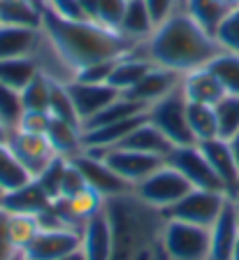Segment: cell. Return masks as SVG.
<instances>
[{
  "instance_id": "obj_1",
  "label": "cell",
  "mask_w": 239,
  "mask_h": 260,
  "mask_svg": "<svg viewBox=\"0 0 239 260\" xmlns=\"http://www.w3.org/2000/svg\"><path fill=\"white\" fill-rule=\"evenodd\" d=\"M40 30L49 40V44L60 56V60L72 70V75H77L88 65L116 60L121 56L130 54L137 47L121 30L107 28L98 21H91V19H84V21L60 19L44 3Z\"/></svg>"
},
{
  "instance_id": "obj_2",
  "label": "cell",
  "mask_w": 239,
  "mask_h": 260,
  "mask_svg": "<svg viewBox=\"0 0 239 260\" xmlns=\"http://www.w3.org/2000/svg\"><path fill=\"white\" fill-rule=\"evenodd\" d=\"M137 49L153 65L172 70L177 75L204 68L221 54V47L214 35L197 26L184 10H177L169 19L158 23L151 35L137 44Z\"/></svg>"
},
{
  "instance_id": "obj_3",
  "label": "cell",
  "mask_w": 239,
  "mask_h": 260,
  "mask_svg": "<svg viewBox=\"0 0 239 260\" xmlns=\"http://www.w3.org/2000/svg\"><path fill=\"white\" fill-rule=\"evenodd\" d=\"M103 209L112 228V260H156L167 221L163 211L140 200L132 190L107 198Z\"/></svg>"
},
{
  "instance_id": "obj_4",
  "label": "cell",
  "mask_w": 239,
  "mask_h": 260,
  "mask_svg": "<svg viewBox=\"0 0 239 260\" xmlns=\"http://www.w3.org/2000/svg\"><path fill=\"white\" fill-rule=\"evenodd\" d=\"M160 249L169 260H209V228L167 218Z\"/></svg>"
},
{
  "instance_id": "obj_5",
  "label": "cell",
  "mask_w": 239,
  "mask_h": 260,
  "mask_svg": "<svg viewBox=\"0 0 239 260\" xmlns=\"http://www.w3.org/2000/svg\"><path fill=\"white\" fill-rule=\"evenodd\" d=\"M147 121L156 125L172 146L195 144L193 133L188 128V119H186V98L181 93V86L174 88L172 93H167L160 100H156L153 105H149Z\"/></svg>"
},
{
  "instance_id": "obj_6",
  "label": "cell",
  "mask_w": 239,
  "mask_h": 260,
  "mask_svg": "<svg viewBox=\"0 0 239 260\" xmlns=\"http://www.w3.org/2000/svg\"><path fill=\"white\" fill-rule=\"evenodd\" d=\"M190 188H193V186L184 179V174H181L179 170H174L172 165L165 160V165H160L153 174H149L144 181H140V184L132 188V193H135L140 200L147 202V205L156 207V209H160L165 214V211L177 205Z\"/></svg>"
},
{
  "instance_id": "obj_7",
  "label": "cell",
  "mask_w": 239,
  "mask_h": 260,
  "mask_svg": "<svg viewBox=\"0 0 239 260\" xmlns=\"http://www.w3.org/2000/svg\"><path fill=\"white\" fill-rule=\"evenodd\" d=\"M228 200L230 195L221 193V190L190 188L177 205L165 211V216L174 218V221L193 223V225L212 228L216 223V218L221 216V211L225 209Z\"/></svg>"
},
{
  "instance_id": "obj_8",
  "label": "cell",
  "mask_w": 239,
  "mask_h": 260,
  "mask_svg": "<svg viewBox=\"0 0 239 260\" xmlns=\"http://www.w3.org/2000/svg\"><path fill=\"white\" fill-rule=\"evenodd\" d=\"M167 162L174 170H179V172L184 174V179L193 188L221 190V193H225L221 179L216 177V172L212 170L209 160L204 158V153H202V149L197 144L174 146L167 156Z\"/></svg>"
},
{
  "instance_id": "obj_9",
  "label": "cell",
  "mask_w": 239,
  "mask_h": 260,
  "mask_svg": "<svg viewBox=\"0 0 239 260\" xmlns=\"http://www.w3.org/2000/svg\"><path fill=\"white\" fill-rule=\"evenodd\" d=\"M72 162L77 165V170L82 172L84 181L91 190L107 200V198H114V195H121V193H128L132 190V186H128L114 170L109 168L107 162H105L103 156H95V153H88V151H82L77 153L72 158Z\"/></svg>"
},
{
  "instance_id": "obj_10",
  "label": "cell",
  "mask_w": 239,
  "mask_h": 260,
  "mask_svg": "<svg viewBox=\"0 0 239 260\" xmlns=\"http://www.w3.org/2000/svg\"><path fill=\"white\" fill-rule=\"evenodd\" d=\"M95 156H103L109 168L114 170L128 186H132V188L140 181H144L149 174L156 172L160 165H165V158L140 153V151H132V149H123V146H114V149H107V151L95 153Z\"/></svg>"
},
{
  "instance_id": "obj_11",
  "label": "cell",
  "mask_w": 239,
  "mask_h": 260,
  "mask_svg": "<svg viewBox=\"0 0 239 260\" xmlns=\"http://www.w3.org/2000/svg\"><path fill=\"white\" fill-rule=\"evenodd\" d=\"M82 246L79 228H42L21 255L30 260H60Z\"/></svg>"
},
{
  "instance_id": "obj_12",
  "label": "cell",
  "mask_w": 239,
  "mask_h": 260,
  "mask_svg": "<svg viewBox=\"0 0 239 260\" xmlns=\"http://www.w3.org/2000/svg\"><path fill=\"white\" fill-rule=\"evenodd\" d=\"M10 149L14 156L21 160V165L28 170L30 177H40L44 170L49 168V162L54 160L56 151L49 144L47 135H35V133H23V130H12L10 140H7Z\"/></svg>"
},
{
  "instance_id": "obj_13",
  "label": "cell",
  "mask_w": 239,
  "mask_h": 260,
  "mask_svg": "<svg viewBox=\"0 0 239 260\" xmlns=\"http://www.w3.org/2000/svg\"><path fill=\"white\" fill-rule=\"evenodd\" d=\"M67 93L72 98L75 112L82 121V128L88 119H93L95 114H100L107 105H112L116 98L121 95L116 88H112L109 84H86V81H70L65 84Z\"/></svg>"
},
{
  "instance_id": "obj_14",
  "label": "cell",
  "mask_w": 239,
  "mask_h": 260,
  "mask_svg": "<svg viewBox=\"0 0 239 260\" xmlns=\"http://www.w3.org/2000/svg\"><path fill=\"white\" fill-rule=\"evenodd\" d=\"M237 244V205L232 200H228L225 209L221 211V216L209 228V260H232Z\"/></svg>"
},
{
  "instance_id": "obj_15",
  "label": "cell",
  "mask_w": 239,
  "mask_h": 260,
  "mask_svg": "<svg viewBox=\"0 0 239 260\" xmlns=\"http://www.w3.org/2000/svg\"><path fill=\"white\" fill-rule=\"evenodd\" d=\"M181 77L184 75H177V72H172V70H165V68L153 65L151 70L142 77L125 95L132 98L135 103L149 107V105H153L156 100H160V98H165L167 93H172L174 88H179Z\"/></svg>"
},
{
  "instance_id": "obj_16",
  "label": "cell",
  "mask_w": 239,
  "mask_h": 260,
  "mask_svg": "<svg viewBox=\"0 0 239 260\" xmlns=\"http://www.w3.org/2000/svg\"><path fill=\"white\" fill-rule=\"evenodd\" d=\"M82 251L86 260H112V228L105 209L82 225Z\"/></svg>"
},
{
  "instance_id": "obj_17",
  "label": "cell",
  "mask_w": 239,
  "mask_h": 260,
  "mask_svg": "<svg viewBox=\"0 0 239 260\" xmlns=\"http://www.w3.org/2000/svg\"><path fill=\"white\" fill-rule=\"evenodd\" d=\"M197 146L202 149V153H204V158L209 160V165H212V170L216 172V177L221 179L225 193L230 195L239 181V170H237V162H234L232 151H230L228 140L214 137V140L200 142Z\"/></svg>"
},
{
  "instance_id": "obj_18",
  "label": "cell",
  "mask_w": 239,
  "mask_h": 260,
  "mask_svg": "<svg viewBox=\"0 0 239 260\" xmlns=\"http://www.w3.org/2000/svg\"><path fill=\"white\" fill-rule=\"evenodd\" d=\"M181 93L188 103H200V105H216L225 91L221 88L218 79L209 72V68H197V70H190L181 77Z\"/></svg>"
},
{
  "instance_id": "obj_19",
  "label": "cell",
  "mask_w": 239,
  "mask_h": 260,
  "mask_svg": "<svg viewBox=\"0 0 239 260\" xmlns=\"http://www.w3.org/2000/svg\"><path fill=\"white\" fill-rule=\"evenodd\" d=\"M42 40L40 28L23 26H5L0 23V60L3 58H21V56H35Z\"/></svg>"
},
{
  "instance_id": "obj_20",
  "label": "cell",
  "mask_w": 239,
  "mask_h": 260,
  "mask_svg": "<svg viewBox=\"0 0 239 260\" xmlns=\"http://www.w3.org/2000/svg\"><path fill=\"white\" fill-rule=\"evenodd\" d=\"M151 68H153V63L135 47L130 54H125V56H121V58H116V63H114V68H112V75H109L107 84L112 88H116L119 93H128L137 84V81L142 79V77L151 70Z\"/></svg>"
},
{
  "instance_id": "obj_21",
  "label": "cell",
  "mask_w": 239,
  "mask_h": 260,
  "mask_svg": "<svg viewBox=\"0 0 239 260\" xmlns=\"http://www.w3.org/2000/svg\"><path fill=\"white\" fill-rule=\"evenodd\" d=\"M119 146L123 149H132V151H140V153H149V156H158V158H165L167 160L169 151L174 146L169 144V140L156 128L153 123H149L147 119L142 121L130 135L125 137Z\"/></svg>"
},
{
  "instance_id": "obj_22",
  "label": "cell",
  "mask_w": 239,
  "mask_h": 260,
  "mask_svg": "<svg viewBox=\"0 0 239 260\" xmlns=\"http://www.w3.org/2000/svg\"><path fill=\"white\" fill-rule=\"evenodd\" d=\"M51 205V200L44 195V190L38 186V181H28L26 186L17 190H10V193L3 195V205L0 209H5L7 214H33L40 216L47 207Z\"/></svg>"
},
{
  "instance_id": "obj_23",
  "label": "cell",
  "mask_w": 239,
  "mask_h": 260,
  "mask_svg": "<svg viewBox=\"0 0 239 260\" xmlns=\"http://www.w3.org/2000/svg\"><path fill=\"white\" fill-rule=\"evenodd\" d=\"M0 23L40 28V23H42V0H0Z\"/></svg>"
},
{
  "instance_id": "obj_24",
  "label": "cell",
  "mask_w": 239,
  "mask_h": 260,
  "mask_svg": "<svg viewBox=\"0 0 239 260\" xmlns=\"http://www.w3.org/2000/svg\"><path fill=\"white\" fill-rule=\"evenodd\" d=\"M153 28H156V23H153L151 14H149V7L144 5V0H128L119 30L128 40H132L135 44H142L153 32Z\"/></svg>"
},
{
  "instance_id": "obj_25",
  "label": "cell",
  "mask_w": 239,
  "mask_h": 260,
  "mask_svg": "<svg viewBox=\"0 0 239 260\" xmlns=\"http://www.w3.org/2000/svg\"><path fill=\"white\" fill-rule=\"evenodd\" d=\"M82 137H84V130L79 125L65 123V121H56V119H51V125L47 130V140L54 146L56 156L67 158V160H72L77 153H82V149H84Z\"/></svg>"
},
{
  "instance_id": "obj_26",
  "label": "cell",
  "mask_w": 239,
  "mask_h": 260,
  "mask_svg": "<svg viewBox=\"0 0 239 260\" xmlns=\"http://www.w3.org/2000/svg\"><path fill=\"white\" fill-rule=\"evenodd\" d=\"M186 119H188V128H190V133H193L195 144L218 137L216 112H214L212 105L188 103V100H186Z\"/></svg>"
},
{
  "instance_id": "obj_27",
  "label": "cell",
  "mask_w": 239,
  "mask_h": 260,
  "mask_svg": "<svg viewBox=\"0 0 239 260\" xmlns=\"http://www.w3.org/2000/svg\"><path fill=\"white\" fill-rule=\"evenodd\" d=\"M28 181H33V177L21 165V160L14 156L10 144L0 142V190L10 193V190H17L21 186H26Z\"/></svg>"
},
{
  "instance_id": "obj_28",
  "label": "cell",
  "mask_w": 239,
  "mask_h": 260,
  "mask_svg": "<svg viewBox=\"0 0 239 260\" xmlns=\"http://www.w3.org/2000/svg\"><path fill=\"white\" fill-rule=\"evenodd\" d=\"M181 10L197 23L202 26L209 35H214L218 23L223 21V16L228 12V7L218 3V0H181Z\"/></svg>"
},
{
  "instance_id": "obj_29",
  "label": "cell",
  "mask_w": 239,
  "mask_h": 260,
  "mask_svg": "<svg viewBox=\"0 0 239 260\" xmlns=\"http://www.w3.org/2000/svg\"><path fill=\"white\" fill-rule=\"evenodd\" d=\"M40 72L33 56H21V58H3L0 60V84L21 91L26 84H30L35 75Z\"/></svg>"
},
{
  "instance_id": "obj_30",
  "label": "cell",
  "mask_w": 239,
  "mask_h": 260,
  "mask_svg": "<svg viewBox=\"0 0 239 260\" xmlns=\"http://www.w3.org/2000/svg\"><path fill=\"white\" fill-rule=\"evenodd\" d=\"M51 91H54V81L47 75L38 72L30 79V84L21 88V105L23 112H49Z\"/></svg>"
},
{
  "instance_id": "obj_31",
  "label": "cell",
  "mask_w": 239,
  "mask_h": 260,
  "mask_svg": "<svg viewBox=\"0 0 239 260\" xmlns=\"http://www.w3.org/2000/svg\"><path fill=\"white\" fill-rule=\"evenodd\" d=\"M207 68L228 95H239V54L221 51Z\"/></svg>"
},
{
  "instance_id": "obj_32",
  "label": "cell",
  "mask_w": 239,
  "mask_h": 260,
  "mask_svg": "<svg viewBox=\"0 0 239 260\" xmlns=\"http://www.w3.org/2000/svg\"><path fill=\"white\" fill-rule=\"evenodd\" d=\"M40 230H42L40 218L33 214H7V233L19 253L26 251V246L33 242Z\"/></svg>"
},
{
  "instance_id": "obj_33",
  "label": "cell",
  "mask_w": 239,
  "mask_h": 260,
  "mask_svg": "<svg viewBox=\"0 0 239 260\" xmlns=\"http://www.w3.org/2000/svg\"><path fill=\"white\" fill-rule=\"evenodd\" d=\"M216 112V125H218V137L221 140H230L232 135L239 133V95H225L214 105Z\"/></svg>"
},
{
  "instance_id": "obj_34",
  "label": "cell",
  "mask_w": 239,
  "mask_h": 260,
  "mask_svg": "<svg viewBox=\"0 0 239 260\" xmlns=\"http://www.w3.org/2000/svg\"><path fill=\"white\" fill-rule=\"evenodd\" d=\"M214 40L218 42L221 51H230V54H239V5L230 7L223 16V21L218 23Z\"/></svg>"
},
{
  "instance_id": "obj_35",
  "label": "cell",
  "mask_w": 239,
  "mask_h": 260,
  "mask_svg": "<svg viewBox=\"0 0 239 260\" xmlns=\"http://www.w3.org/2000/svg\"><path fill=\"white\" fill-rule=\"evenodd\" d=\"M67 158H54L49 162V168L44 170L40 177H35L38 186L44 190V195L49 198L51 202L58 200L60 195H63V177H65V170H67Z\"/></svg>"
},
{
  "instance_id": "obj_36",
  "label": "cell",
  "mask_w": 239,
  "mask_h": 260,
  "mask_svg": "<svg viewBox=\"0 0 239 260\" xmlns=\"http://www.w3.org/2000/svg\"><path fill=\"white\" fill-rule=\"evenodd\" d=\"M49 116L56 121H65V123H72V125H79V128H82V121H79V116H77V112H75V105H72V98H70V93H67L65 84L54 81V91H51V103H49Z\"/></svg>"
},
{
  "instance_id": "obj_37",
  "label": "cell",
  "mask_w": 239,
  "mask_h": 260,
  "mask_svg": "<svg viewBox=\"0 0 239 260\" xmlns=\"http://www.w3.org/2000/svg\"><path fill=\"white\" fill-rule=\"evenodd\" d=\"M21 116H23L21 91L0 84V121L10 130H14L19 125V121H21Z\"/></svg>"
},
{
  "instance_id": "obj_38",
  "label": "cell",
  "mask_w": 239,
  "mask_h": 260,
  "mask_svg": "<svg viewBox=\"0 0 239 260\" xmlns=\"http://www.w3.org/2000/svg\"><path fill=\"white\" fill-rule=\"evenodd\" d=\"M128 0H98V14H95V21L103 23L107 28H114L119 30L121 19H123V12Z\"/></svg>"
},
{
  "instance_id": "obj_39",
  "label": "cell",
  "mask_w": 239,
  "mask_h": 260,
  "mask_svg": "<svg viewBox=\"0 0 239 260\" xmlns=\"http://www.w3.org/2000/svg\"><path fill=\"white\" fill-rule=\"evenodd\" d=\"M51 125L49 112H23L21 121L14 130H23V133H35V135H47V130Z\"/></svg>"
},
{
  "instance_id": "obj_40",
  "label": "cell",
  "mask_w": 239,
  "mask_h": 260,
  "mask_svg": "<svg viewBox=\"0 0 239 260\" xmlns=\"http://www.w3.org/2000/svg\"><path fill=\"white\" fill-rule=\"evenodd\" d=\"M144 5L149 7V14H151L153 23L158 26L165 19H169L177 10H181V0H144Z\"/></svg>"
},
{
  "instance_id": "obj_41",
  "label": "cell",
  "mask_w": 239,
  "mask_h": 260,
  "mask_svg": "<svg viewBox=\"0 0 239 260\" xmlns=\"http://www.w3.org/2000/svg\"><path fill=\"white\" fill-rule=\"evenodd\" d=\"M19 255L21 253L14 249L10 233H7V211L0 209V260H17Z\"/></svg>"
},
{
  "instance_id": "obj_42",
  "label": "cell",
  "mask_w": 239,
  "mask_h": 260,
  "mask_svg": "<svg viewBox=\"0 0 239 260\" xmlns=\"http://www.w3.org/2000/svg\"><path fill=\"white\" fill-rule=\"evenodd\" d=\"M77 3H79V7H82L84 14H86V19L95 21V14H98V0H77Z\"/></svg>"
},
{
  "instance_id": "obj_43",
  "label": "cell",
  "mask_w": 239,
  "mask_h": 260,
  "mask_svg": "<svg viewBox=\"0 0 239 260\" xmlns=\"http://www.w3.org/2000/svg\"><path fill=\"white\" fill-rule=\"evenodd\" d=\"M228 144H230V151H232V156H234V162H237V170H239V133L237 135H232L228 140Z\"/></svg>"
},
{
  "instance_id": "obj_44",
  "label": "cell",
  "mask_w": 239,
  "mask_h": 260,
  "mask_svg": "<svg viewBox=\"0 0 239 260\" xmlns=\"http://www.w3.org/2000/svg\"><path fill=\"white\" fill-rule=\"evenodd\" d=\"M60 260H86V255H84V251H82V246L79 249H75L72 253H67V255H63Z\"/></svg>"
},
{
  "instance_id": "obj_45",
  "label": "cell",
  "mask_w": 239,
  "mask_h": 260,
  "mask_svg": "<svg viewBox=\"0 0 239 260\" xmlns=\"http://www.w3.org/2000/svg\"><path fill=\"white\" fill-rule=\"evenodd\" d=\"M10 133H12V130L7 128L3 121H0V142H7V140H10Z\"/></svg>"
},
{
  "instance_id": "obj_46",
  "label": "cell",
  "mask_w": 239,
  "mask_h": 260,
  "mask_svg": "<svg viewBox=\"0 0 239 260\" xmlns=\"http://www.w3.org/2000/svg\"><path fill=\"white\" fill-rule=\"evenodd\" d=\"M230 200H232L234 205L239 207V181H237V186H234V188H232V193H230Z\"/></svg>"
},
{
  "instance_id": "obj_47",
  "label": "cell",
  "mask_w": 239,
  "mask_h": 260,
  "mask_svg": "<svg viewBox=\"0 0 239 260\" xmlns=\"http://www.w3.org/2000/svg\"><path fill=\"white\" fill-rule=\"evenodd\" d=\"M156 260H169L167 255L163 253V249H160V244H158V249H156Z\"/></svg>"
},
{
  "instance_id": "obj_48",
  "label": "cell",
  "mask_w": 239,
  "mask_h": 260,
  "mask_svg": "<svg viewBox=\"0 0 239 260\" xmlns=\"http://www.w3.org/2000/svg\"><path fill=\"white\" fill-rule=\"evenodd\" d=\"M232 260H239V244H237V249H234V255H232Z\"/></svg>"
},
{
  "instance_id": "obj_49",
  "label": "cell",
  "mask_w": 239,
  "mask_h": 260,
  "mask_svg": "<svg viewBox=\"0 0 239 260\" xmlns=\"http://www.w3.org/2000/svg\"><path fill=\"white\" fill-rule=\"evenodd\" d=\"M237 228H239V207H237Z\"/></svg>"
},
{
  "instance_id": "obj_50",
  "label": "cell",
  "mask_w": 239,
  "mask_h": 260,
  "mask_svg": "<svg viewBox=\"0 0 239 260\" xmlns=\"http://www.w3.org/2000/svg\"><path fill=\"white\" fill-rule=\"evenodd\" d=\"M19 260H30V258H26V255H19Z\"/></svg>"
},
{
  "instance_id": "obj_51",
  "label": "cell",
  "mask_w": 239,
  "mask_h": 260,
  "mask_svg": "<svg viewBox=\"0 0 239 260\" xmlns=\"http://www.w3.org/2000/svg\"><path fill=\"white\" fill-rule=\"evenodd\" d=\"M3 195H5V193H3V190H0V205H3Z\"/></svg>"
}]
</instances>
